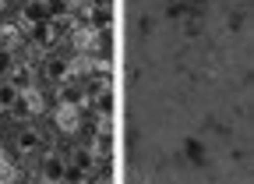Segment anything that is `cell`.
<instances>
[{
	"label": "cell",
	"instance_id": "cell-15",
	"mask_svg": "<svg viewBox=\"0 0 254 184\" xmlns=\"http://www.w3.org/2000/svg\"><path fill=\"white\" fill-rule=\"evenodd\" d=\"M4 4H7V0H0V11H4Z\"/></svg>",
	"mask_w": 254,
	"mask_h": 184
},
{
	"label": "cell",
	"instance_id": "cell-3",
	"mask_svg": "<svg viewBox=\"0 0 254 184\" xmlns=\"http://www.w3.org/2000/svg\"><path fill=\"white\" fill-rule=\"evenodd\" d=\"M53 120H57V128L64 135H78L81 131V106H67V103H60L53 110Z\"/></svg>",
	"mask_w": 254,
	"mask_h": 184
},
{
	"label": "cell",
	"instance_id": "cell-14",
	"mask_svg": "<svg viewBox=\"0 0 254 184\" xmlns=\"http://www.w3.org/2000/svg\"><path fill=\"white\" fill-rule=\"evenodd\" d=\"M88 4H103V7H113V0H88Z\"/></svg>",
	"mask_w": 254,
	"mask_h": 184
},
{
	"label": "cell",
	"instance_id": "cell-12",
	"mask_svg": "<svg viewBox=\"0 0 254 184\" xmlns=\"http://www.w3.org/2000/svg\"><path fill=\"white\" fill-rule=\"evenodd\" d=\"M74 167H78L81 174H92L95 167H99V160H95V152H92L88 145H81V149L74 152Z\"/></svg>",
	"mask_w": 254,
	"mask_h": 184
},
{
	"label": "cell",
	"instance_id": "cell-5",
	"mask_svg": "<svg viewBox=\"0 0 254 184\" xmlns=\"http://www.w3.org/2000/svg\"><path fill=\"white\" fill-rule=\"evenodd\" d=\"M81 11H85V25L95 28V32H110V28H113V7L88 4V7H81Z\"/></svg>",
	"mask_w": 254,
	"mask_h": 184
},
{
	"label": "cell",
	"instance_id": "cell-1",
	"mask_svg": "<svg viewBox=\"0 0 254 184\" xmlns=\"http://www.w3.org/2000/svg\"><path fill=\"white\" fill-rule=\"evenodd\" d=\"M85 106L92 110V117H113L117 110V96L110 82H92V89L85 92Z\"/></svg>",
	"mask_w": 254,
	"mask_h": 184
},
{
	"label": "cell",
	"instance_id": "cell-6",
	"mask_svg": "<svg viewBox=\"0 0 254 184\" xmlns=\"http://www.w3.org/2000/svg\"><path fill=\"white\" fill-rule=\"evenodd\" d=\"M18 106H25L28 113H46V96L39 92V85H28V89H21V99H18Z\"/></svg>",
	"mask_w": 254,
	"mask_h": 184
},
{
	"label": "cell",
	"instance_id": "cell-11",
	"mask_svg": "<svg viewBox=\"0 0 254 184\" xmlns=\"http://www.w3.org/2000/svg\"><path fill=\"white\" fill-rule=\"evenodd\" d=\"M60 103H67V106H85V92H81L74 82H64V85H60Z\"/></svg>",
	"mask_w": 254,
	"mask_h": 184
},
{
	"label": "cell",
	"instance_id": "cell-9",
	"mask_svg": "<svg viewBox=\"0 0 254 184\" xmlns=\"http://www.w3.org/2000/svg\"><path fill=\"white\" fill-rule=\"evenodd\" d=\"M43 149V135L36 131V128H25L21 135H18V152L21 156H28V152H39Z\"/></svg>",
	"mask_w": 254,
	"mask_h": 184
},
{
	"label": "cell",
	"instance_id": "cell-16",
	"mask_svg": "<svg viewBox=\"0 0 254 184\" xmlns=\"http://www.w3.org/2000/svg\"><path fill=\"white\" fill-rule=\"evenodd\" d=\"M4 167H7V163H4V160H0V170H4Z\"/></svg>",
	"mask_w": 254,
	"mask_h": 184
},
{
	"label": "cell",
	"instance_id": "cell-7",
	"mask_svg": "<svg viewBox=\"0 0 254 184\" xmlns=\"http://www.w3.org/2000/svg\"><path fill=\"white\" fill-rule=\"evenodd\" d=\"M7 82H11L18 92H21V89H28V85H36V68H32V64H11Z\"/></svg>",
	"mask_w": 254,
	"mask_h": 184
},
{
	"label": "cell",
	"instance_id": "cell-2",
	"mask_svg": "<svg viewBox=\"0 0 254 184\" xmlns=\"http://www.w3.org/2000/svg\"><path fill=\"white\" fill-rule=\"evenodd\" d=\"M103 36H106V32H95V28H88L85 21L71 28V43H74V50L85 53V57H92V53L103 50Z\"/></svg>",
	"mask_w": 254,
	"mask_h": 184
},
{
	"label": "cell",
	"instance_id": "cell-4",
	"mask_svg": "<svg viewBox=\"0 0 254 184\" xmlns=\"http://www.w3.org/2000/svg\"><path fill=\"white\" fill-rule=\"evenodd\" d=\"M64 174H67V160L57 156V152H46L43 163H39V177H43V184H60Z\"/></svg>",
	"mask_w": 254,
	"mask_h": 184
},
{
	"label": "cell",
	"instance_id": "cell-8",
	"mask_svg": "<svg viewBox=\"0 0 254 184\" xmlns=\"http://www.w3.org/2000/svg\"><path fill=\"white\" fill-rule=\"evenodd\" d=\"M46 78H53V82H71V64H67V60H64V57H50L46 60Z\"/></svg>",
	"mask_w": 254,
	"mask_h": 184
},
{
	"label": "cell",
	"instance_id": "cell-13",
	"mask_svg": "<svg viewBox=\"0 0 254 184\" xmlns=\"http://www.w3.org/2000/svg\"><path fill=\"white\" fill-rule=\"evenodd\" d=\"M11 64H14V53L0 50V75H7V71H11Z\"/></svg>",
	"mask_w": 254,
	"mask_h": 184
},
{
	"label": "cell",
	"instance_id": "cell-17",
	"mask_svg": "<svg viewBox=\"0 0 254 184\" xmlns=\"http://www.w3.org/2000/svg\"><path fill=\"white\" fill-rule=\"evenodd\" d=\"M60 184H67V181H60Z\"/></svg>",
	"mask_w": 254,
	"mask_h": 184
},
{
	"label": "cell",
	"instance_id": "cell-10",
	"mask_svg": "<svg viewBox=\"0 0 254 184\" xmlns=\"http://www.w3.org/2000/svg\"><path fill=\"white\" fill-rule=\"evenodd\" d=\"M18 99H21V92L4 78L0 82V110H18Z\"/></svg>",
	"mask_w": 254,
	"mask_h": 184
}]
</instances>
